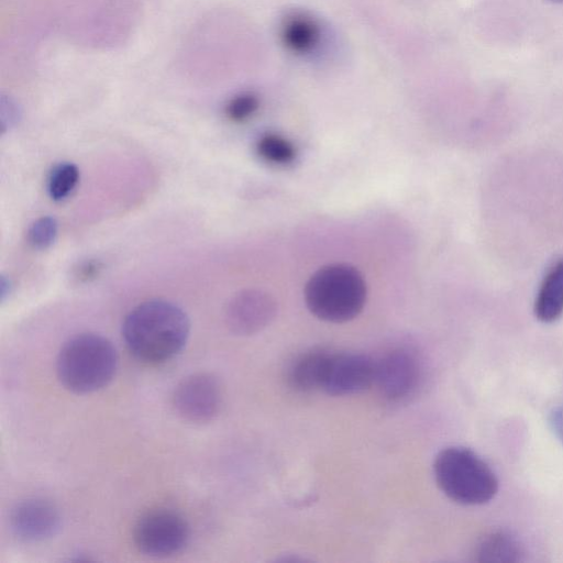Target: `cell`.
<instances>
[{
  "label": "cell",
  "mask_w": 563,
  "mask_h": 563,
  "mask_svg": "<svg viewBox=\"0 0 563 563\" xmlns=\"http://www.w3.org/2000/svg\"><path fill=\"white\" fill-rule=\"evenodd\" d=\"M190 333V321L177 305L162 299L133 308L124 318L122 338L140 361L164 363L181 352Z\"/></svg>",
  "instance_id": "1"
},
{
  "label": "cell",
  "mask_w": 563,
  "mask_h": 563,
  "mask_svg": "<svg viewBox=\"0 0 563 563\" xmlns=\"http://www.w3.org/2000/svg\"><path fill=\"white\" fill-rule=\"evenodd\" d=\"M305 302L318 319L331 323L353 320L363 310L367 288L357 268L332 263L317 269L307 280Z\"/></svg>",
  "instance_id": "2"
},
{
  "label": "cell",
  "mask_w": 563,
  "mask_h": 563,
  "mask_svg": "<svg viewBox=\"0 0 563 563\" xmlns=\"http://www.w3.org/2000/svg\"><path fill=\"white\" fill-rule=\"evenodd\" d=\"M118 367V354L102 335L81 333L60 349L56 372L63 386L76 394H89L107 386Z\"/></svg>",
  "instance_id": "3"
},
{
  "label": "cell",
  "mask_w": 563,
  "mask_h": 563,
  "mask_svg": "<svg viewBox=\"0 0 563 563\" xmlns=\"http://www.w3.org/2000/svg\"><path fill=\"white\" fill-rule=\"evenodd\" d=\"M432 467L440 490L460 505H483L497 494L496 474L481 456L467 448H444L437 454Z\"/></svg>",
  "instance_id": "4"
},
{
  "label": "cell",
  "mask_w": 563,
  "mask_h": 563,
  "mask_svg": "<svg viewBox=\"0 0 563 563\" xmlns=\"http://www.w3.org/2000/svg\"><path fill=\"white\" fill-rule=\"evenodd\" d=\"M190 537L181 515L157 509L143 515L134 525L133 541L144 554L155 558L173 555L185 548Z\"/></svg>",
  "instance_id": "5"
},
{
  "label": "cell",
  "mask_w": 563,
  "mask_h": 563,
  "mask_svg": "<svg viewBox=\"0 0 563 563\" xmlns=\"http://www.w3.org/2000/svg\"><path fill=\"white\" fill-rule=\"evenodd\" d=\"M222 388L209 373H196L184 378L176 387L173 405L184 420L206 423L213 420L222 405Z\"/></svg>",
  "instance_id": "6"
},
{
  "label": "cell",
  "mask_w": 563,
  "mask_h": 563,
  "mask_svg": "<svg viewBox=\"0 0 563 563\" xmlns=\"http://www.w3.org/2000/svg\"><path fill=\"white\" fill-rule=\"evenodd\" d=\"M421 378L417 355L407 347H396L375 362V385L380 395L393 402L410 397Z\"/></svg>",
  "instance_id": "7"
},
{
  "label": "cell",
  "mask_w": 563,
  "mask_h": 563,
  "mask_svg": "<svg viewBox=\"0 0 563 563\" xmlns=\"http://www.w3.org/2000/svg\"><path fill=\"white\" fill-rule=\"evenodd\" d=\"M375 383V361L355 352H331L321 390L329 396L360 394Z\"/></svg>",
  "instance_id": "8"
},
{
  "label": "cell",
  "mask_w": 563,
  "mask_h": 563,
  "mask_svg": "<svg viewBox=\"0 0 563 563\" xmlns=\"http://www.w3.org/2000/svg\"><path fill=\"white\" fill-rule=\"evenodd\" d=\"M277 302L265 290L243 289L234 294L225 305L224 322L236 335H252L265 329L276 317Z\"/></svg>",
  "instance_id": "9"
},
{
  "label": "cell",
  "mask_w": 563,
  "mask_h": 563,
  "mask_svg": "<svg viewBox=\"0 0 563 563\" xmlns=\"http://www.w3.org/2000/svg\"><path fill=\"white\" fill-rule=\"evenodd\" d=\"M10 528L26 542H40L56 536L62 517L57 507L43 498H30L16 504L10 512Z\"/></svg>",
  "instance_id": "10"
},
{
  "label": "cell",
  "mask_w": 563,
  "mask_h": 563,
  "mask_svg": "<svg viewBox=\"0 0 563 563\" xmlns=\"http://www.w3.org/2000/svg\"><path fill=\"white\" fill-rule=\"evenodd\" d=\"M330 351L310 350L297 356L287 369V383L298 393L321 390Z\"/></svg>",
  "instance_id": "11"
},
{
  "label": "cell",
  "mask_w": 563,
  "mask_h": 563,
  "mask_svg": "<svg viewBox=\"0 0 563 563\" xmlns=\"http://www.w3.org/2000/svg\"><path fill=\"white\" fill-rule=\"evenodd\" d=\"M474 555L476 561L483 563H516L523 560L525 550L514 534L498 530L479 540Z\"/></svg>",
  "instance_id": "12"
},
{
  "label": "cell",
  "mask_w": 563,
  "mask_h": 563,
  "mask_svg": "<svg viewBox=\"0 0 563 563\" xmlns=\"http://www.w3.org/2000/svg\"><path fill=\"white\" fill-rule=\"evenodd\" d=\"M534 314L547 323L563 314V260L556 262L543 278L534 302Z\"/></svg>",
  "instance_id": "13"
},
{
  "label": "cell",
  "mask_w": 563,
  "mask_h": 563,
  "mask_svg": "<svg viewBox=\"0 0 563 563\" xmlns=\"http://www.w3.org/2000/svg\"><path fill=\"white\" fill-rule=\"evenodd\" d=\"M321 36L320 26L314 19L302 13L287 16L280 27V38L286 48L296 54L313 51Z\"/></svg>",
  "instance_id": "14"
},
{
  "label": "cell",
  "mask_w": 563,
  "mask_h": 563,
  "mask_svg": "<svg viewBox=\"0 0 563 563\" xmlns=\"http://www.w3.org/2000/svg\"><path fill=\"white\" fill-rule=\"evenodd\" d=\"M256 152L265 162L275 165L291 163L296 156L294 145L285 137L277 134H265L256 144Z\"/></svg>",
  "instance_id": "15"
},
{
  "label": "cell",
  "mask_w": 563,
  "mask_h": 563,
  "mask_svg": "<svg viewBox=\"0 0 563 563\" xmlns=\"http://www.w3.org/2000/svg\"><path fill=\"white\" fill-rule=\"evenodd\" d=\"M79 181V169L73 163H60L49 173L47 191L55 201L67 198Z\"/></svg>",
  "instance_id": "16"
},
{
  "label": "cell",
  "mask_w": 563,
  "mask_h": 563,
  "mask_svg": "<svg viewBox=\"0 0 563 563\" xmlns=\"http://www.w3.org/2000/svg\"><path fill=\"white\" fill-rule=\"evenodd\" d=\"M58 232V223L53 217H42L35 220L27 231L29 243L38 250L51 246Z\"/></svg>",
  "instance_id": "17"
},
{
  "label": "cell",
  "mask_w": 563,
  "mask_h": 563,
  "mask_svg": "<svg viewBox=\"0 0 563 563\" xmlns=\"http://www.w3.org/2000/svg\"><path fill=\"white\" fill-rule=\"evenodd\" d=\"M260 100L252 92H243L233 97L225 106L229 120L240 123L249 120L258 109Z\"/></svg>",
  "instance_id": "18"
},
{
  "label": "cell",
  "mask_w": 563,
  "mask_h": 563,
  "mask_svg": "<svg viewBox=\"0 0 563 563\" xmlns=\"http://www.w3.org/2000/svg\"><path fill=\"white\" fill-rule=\"evenodd\" d=\"M550 426L556 438L563 443V404L552 410Z\"/></svg>",
  "instance_id": "19"
},
{
  "label": "cell",
  "mask_w": 563,
  "mask_h": 563,
  "mask_svg": "<svg viewBox=\"0 0 563 563\" xmlns=\"http://www.w3.org/2000/svg\"><path fill=\"white\" fill-rule=\"evenodd\" d=\"M100 269H101V265L99 262H97V261L85 262L84 264H81L79 266V269H78L76 276L80 280L87 282L91 278H95V276H97L99 274Z\"/></svg>",
  "instance_id": "20"
},
{
  "label": "cell",
  "mask_w": 563,
  "mask_h": 563,
  "mask_svg": "<svg viewBox=\"0 0 563 563\" xmlns=\"http://www.w3.org/2000/svg\"><path fill=\"white\" fill-rule=\"evenodd\" d=\"M548 1L554 2V3H562L563 2V0H548Z\"/></svg>",
  "instance_id": "21"
}]
</instances>
